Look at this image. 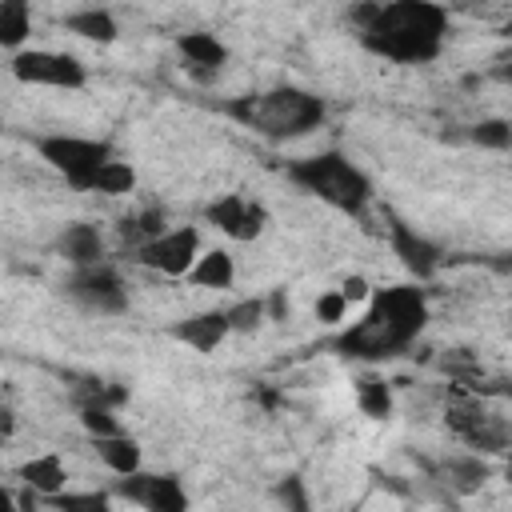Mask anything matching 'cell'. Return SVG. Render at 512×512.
Here are the masks:
<instances>
[{
	"instance_id": "obj_25",
	"label": "cell",
	"mask_w": 512,
	"mask_h": 512,
	"mask_svg": "<svg viewBox=\"0 0 512 512\" xmlns=\"http://www.w3.org/2000/svg\"><path fill=\"white\" fill-rule=\"evenodd\" d=\"M224 320H228V332H256L264 324V300H236L232 308H224Z\"/></svg>"
},
{
	"instance_id": "obj_13",
	"label": "cell",
	"mask_w": 512,
	"mask_h": 512,
	"mask_svg": "<svg viewBox=\"0 0 512 512\" xmlns=\"http://www.w3.org/2000/svg\"><path fill=\"white\" fill-rule=\"evenodd\" d=\"M20 480H24V488L40 492V500H48V496L68 488V468H64V460L56 452H40V456L20 464Z\"/></svg>"
},
{
	"instance_id": "obj_10",
	"label": "cell",
	"mask_w": 512,
	"mask_h": 512,
	"mask_svg": "<svg viewBox=\"0 0 512 512\" xmlns=\"http://www.w3.org/2000/svg\"><path fill=\"white\" fill-rule=\"evenodd\" d=\"M204 220H208L212 228H220L224 236H232V240H256L260 228H264V220H268V212H264L260 204H252V200L228 192V196H220V200H212V204L204 208Z\"/></svg>"
},
{
	"instance_id": "obj_12",
	"label": "cell",
	"mask_w": 512,
	"mask_h": 512,
	"mask_svg": "<svg viewBox=\"0 0 512 512\" xmlns=\"http://www.w3.org/2000/svg\"><path fill=\"white\" fill-rule=\"evenodd\" d=\"M56 248H60V256H64L72 268H84V264L104 260V236H100V228H96V224H84V220L68 224V228L60 232Z\"/></svg>"
},
{
	"instance_id": "obj_32",
	"label": "cell",
	"mask_w": 512,
	"mask_h": 512,
	"mask_svg": "<svg viewBox=\"0 0 512 512\" xmlns=\"http://www.w3.org/2000/svg\"><path fill=\"white\" fill-rule=\"evenodd\" d=\"M12 508H16V496H12V492L0 484V512H12Z\"/></svg>"
},
{
	"instance_id": "obj_17",
	"label": "cell",
	"mask_w": 512,
	"mask_h": 512,
	"mask_svg": "<svg viewBox=\"0 0 512 512\" xmlns=\"http://www.w3.org/2000/svg\"><path fill=\"white\" fill-rule=\"evenodd\" d=\"M176 52L184 64H204V68H224V60H228L224 40H216L212 32H180Z\"/></svg>"
},
{
	"instance_id": "obj_14",
	"label": "cell",
	"mask_w": 512,
	"mask_h": 512,
	"mask_svg": "<svg viewBox=\"0 0 512 512\" xmlns=\"http://www.w3.org/2000/svg\"><path fill=\"white\" fill-rule=\"evenodd\" d=\"M188 276V284H196V288H216V292H224V288H232V280H236V260H232V252H224V248H200V256L192 260V268L184 272Z\"/></svg>"
},
{
	"instance_id": "obj_4",
	"label": "cell",
	"mask_w": 512,
	"mask_h": 512,
	"mask_svg": "<svg viewBox=\"0 0 512 512\" xmlns=\"http://www.w3.org/2000/svg\"><path fill=\"white\" fill-rule=\"evenodd\" d=\"M288 180L300 184L304 192L320 196L324 204L340 208V212H360L372 196L368 176L344 152H320V156L296 160V164H288Z\"/></svg>"
},
{
	"instance_id": "obj_5",
	"label": "cell",
	"mask_w": 512,
	"mask_h": 512,
	"mask_svg": "<svg viewBox=\"0 0 512 512\" xmlns=\"http://www.w3.org/2000/svg\"><path fill=\"white\" fill-rule=\"evenodd\" d=\"M40 160L64 176V184H72L76 192H88L92 172L112 156L108 140H92V136H72V132H56V136H40L36 140Z\"/></svg>"
},
{
	"instance_id": "obj_15",
	"label": "cell",
	"mask_w": 512,
	"mask_h": 512,
	"mask_svg": "<svg viewBox=\"0 0 512 512\" xmlns=\"http://www.w3.org/2000/svg\"><path fill=\"white\" fill-rule=\"evenodd\" d=\"M392 244H396V252H400V260L416 272V276H432L436 268H440V248L436 244H428L424 236H416L408 224H392Z\"/></svg>"
},
{
	"instance_id": "obj_27",
	"label": "cell",
	"mask_w": 512,
	"mask_h": 512,
	"mask_svg": "<svg viewBox=\"0 0 512 512\" xmlns=\"http://www.w3.org/2000/svg\"><path fill=\"white\" fill-rule=\"evenodd\" d=\"M344 316H348V300L340 296V288L320 292V300H316V320H320V324H340Z\"/></svg>"
},
{
	"instance_id": "obj_22",
	"label": "cell",
	"mask_w": 512,
	"mask_h": 512,
	"mask_svg": "<svg viewBox=\"0 0 512 512\" xmlns=\"http://www.w3.org/2000/svg\"><path fill=\"white\" fill-rule=\"evenodd\" d=\"M444 472H448V480H452L460 492H476V488L492 476V464H488L484 456H456V460L444 464Z\"/></svg>"
},
{
	"instance_id": "obj_24",
	"label": "cell",
	"mask_w": 512,
	"mask_h": 512,
	"mask_svg": "<svg viewBox=\"0 0 512 512\" xmlns=\"http://www.w3.org/2000/svg\"><path fill=\"white\" fill-rule=\"evenodd\" d=\"M80 424H84V432H88L92 440H96V436L124 432V428H120V420H116V412H112V404H104V400L84 404V408H80Z\"/></svg>"
},
{
	"instance_id": "obj_23",
	"label": "cell",
	"mask_w": 512,
	"mask_h": 512,
	"mask_svg": "<svg viewBox=\"0 0 512 512\" xmlns=\"http://www.w3.org/2000/svg\"><path fill=\"white\" fill-rule=\"evenodd\" d=\"M468 140H472V144H480V148L504 152V148L512 144V124H508L504 116H488V120H480V124H472V128H468Z\"/></svg>"
},
{
	"instance_id": "obj_29",
	"label": "cell",
	"mask_w": 512,
	"mask_h": 512,
	"mask_svg": "<svg viewBox=\"0 0 512 512\" xmlns=\"http://www.w3.org/2000/svg\"><path fill=\"white\" fill-rule=\"evenodd\" d=\"M340 296H344L348 304H364V300L372 296V284H368L364 276H348V280L340 284Z\"/></svg>"
},
{
	"instance_id": "obj_8",
	"label": "cell",
	"mask_w": 512,
	"mask_h": 512,
	"mask_svg": "<svg viewBox=\"0 0 512 512\" xmlns=\"http://www.w3.org/2000/svg\"><path fill=\"white\" fill-rule=\"evenodd\" d=\"M196 256H200V228H192V224L164 228L160 236H152L136 248V260L160 276H184Z\"/></svg>"
},
{
	"instance_id": "obj_7",
	"label": "cell",
	"mask_w": 512,
	"mask_h": 512,
	"mask_svg": "<svg viewBox=\"0 0 512 512\" xmlns=\"http://www.w3.org/2000/svg\"><path fill=\"white\" fill-rule=\"evenodd\" d=\"M12 76L20 84H44V88H84L88 72L72 52L52 48H20L12 56Z\"/></svg>"
},
{
	"instance_id": "obj_11",
	"label": "cell",
	"mask_w": 512,
	"mask_h": 512,
	"mask_svg": "<svg viewBox=\"0 0 512 512\" xmlns=\"http://www.w3.org/2000/svg\"><path fill=\"white\" fill-rule=\"evenodd\" d=\"M172 336L180 344H188L192 352H216L228 336V320H224V312H196V316L180 320L172 328Z\"/></svg>"
},
{
	"instance_id": "obj_28",
	"label": "cell",
	"mask_w": 512,
	"mask_h": 512,
	"mask_svg": "<svg viewBox=\"0 0 512 512\" xmlns=\"http://www.w3.org/2000/svg\"><path fill=\"white\" fill-rule=\"evenodd\" d=\"M276 500H280V504H288V508H296V512H304V508H308V496L300 492V480H296V476L276 484Z\"/></svg>"
},
{
	"instance_id": "obj_6",
	"label": "cell",
	"mask_w": 512,
	"mask_h": 512,
	"mask_svg": "<svg viewBox=\"0 0 512 512\" xmlns=\"http://www.w3.org/2000/svg\"><path fill=\"white\" fill-rule=\"evenodd\" d=\"M64 292H68L80 308H88V312H96V316H116V312L128 308V288H124L120 272H116L112 264H104V260L84 264V268H72Z\"/></svg>"
},
{
	"instance_id": "obj_19",
	"label": "cell",
	"mask_w": 512,
	"mask_h": 512,
	"mask_svg": "<svg viewBox=\"0 0 512 512\" xmlns=\"http://www.w3.org/2000/svg\"><path fill=\"white\" fill-rule=\"evenodd\" d=\"M32 36V0H0V48L20 52Z\"/></svg>"
},
{
	"instance_id": "obj_3",
	"label": "cell",
	"mask_w": 512,
	"mask_h": 512,
	"mask_svg": "<svg viewBox=\"0 0 512 512\" xmlns=\"http://www.w3.org/2000/svg\"><path fill=\"white\" fill-rule=\"evenodd\" d=\"M228 112L268 140H292L324 124V100L304 88H272L260 96L232 100Z\"/></svg>"
},
{
	"instance_id": "obj_26",
	"label": "cell",
	"mask_w": 512,
	"mask_h": 512,
	"mask_svg": "<svg viewBox=\"0 0 512 512\" xmlns=\"http://www.w3.org/2000/svg\"><path fill=\"white\" fill-rule=\"evenodd\" d=\"M44 504H52V508H60V512H104L112 500H108V496H100V492H84V496L56 492V496H48Z\"/></svg>"
},
{
	"instance_id": "obj_18",
	"label": "cell",
	"mask_w": 512,
	"mask_h": 512,
	"mask_svg": "<svg viewBox=\"0 0 512 512\" xmlns=\"http://www.w3.org/2000/svg\"><path fill=\"white\" fill-rule=\"evenodd\" d=\"M96 456L104 460V468H112L116 476H128L140 468V444L128 432H112V436H96Z\"/></svg>"
},
{
	"instance_id": "obj_2",
	"label": "cell",
	"mask_w": 512,
	"mask_h": 512,
	"mask_svg": "<svg viewBox=\"0 0 512 512\" xmlns=\"http://www.w3.org/2000/svg\"><path fill=\"white\" fill-rule=\"evenodd\" d=\"M448 36V12L436 0H380V12L360 32L364 48L396 64H428Z\"/></svg>"
},
{
	"instance_id": "obj_21",
	"label": "cell",
	"mask_w": 512,
	"mask_h": 512,
	"mask_svg": "<svg viewBox=\"0 0 512 512\" xmlns=\"http://www.w3.org/2000/svg\"><path fill=\"white\" fill-rule=\"evenodd\" d=\"M356 404H360L364 416L388 420V416H392V384H388L384 376H376V372H364V376L356 380Z\"/></svg>"
},
{
	"instance_id": "obj_9",
	"label": "cell",
	"mask_w": 512,
	"mask_h": 512,
	"mask_svg": "<svg viewBox=\"0 0 512 512\" xmlns=\"http://www.w3.org/2000/svg\"><path fill=\"white\" fill-rule=\"evenodd\" d=\"M120 500H128V504H140V508H148V512H184L188 508V492H184V484L176 480V476H160V472H128L124 480H120V492H116Z\"/></svg>"
},
{
	"instance_id": "obj_16",
	"label": "cell",
	"mask_w": 512,
	"mask_h": 512,
	"mask_svg": "<svg viewBox=\"0 0 512 512\" xmlns=\"http://www.w3.org/2000/svg\"><path fill=\"white\" fill-rule=\"evenodd\" d=\"M64 32L80 36V40H92V44H112L116 40V16L104 12V8H80V12H68L64 16Z\"/></svg>"
},
{
	"instance_id": "obj_31",
	"label": "cell",
	"mask_w": 512,
	"mask_h": 512,
	"mask_svg": "<svg viewBox=\"0 0 512 512\" xmlns=\"http://www.w3.org/2000/svg\"><path fill=\"white\" fill-rule=\"evenodd\" d=\"M264 316H272V320H284V316H288V300H284V292H276V296L264 304Z\"/></svg>"
},
{
	"instance_id": "obj_1",
	"label": "cell",
	"mask_w": 512,
	"mask_h": 512,
	"mask_svg": "<svg viewBox=\"0 0 512 512\" xmlns=\"http://www.w3.org/2000/svg\"><path fill=\"white\" fill-rule=\"evenodd\" d=\"M364 304H368L364 316L336 340V348L344 356H356V360H388V356H400L420 336V328L428 324V300L412 284L380 288Z\"/></svg>"
},
{
	"instance_id": "obj_30",
	"label": "cell",
	"mask_w": 512,
	"mask_h": 512,
	"mask_svg": "<svg viewBox=\"0 0 512 512\" xmlns=\"http://www.w3.org/2000/svg\"><path fill=\"white\" fill-rule=\"evenodd\" d=\"M184 72L196 80V84H212L220 76V68H204V64H184Z\"/></svg>"
},
{
	"instance_id": "obj_33",
	"label": "cell",
	"mask_w": 512,
	"mask_h": 512,
	"mask_svg": "<svg viewBox=\"0 0 512 512\" xmlns=\"http://www.w3.org/2000/svg\"><path fill=\"white\" fill-rule=\"evenodd\" d=\"M0 416H4V412H0Z\"/></svg>"
},
{
	"instance_id": "obj_20",
	"label": "cell",
	"mask_w": 512,
	"mask_h": 512,
	"mask_svg": "<svg viewBox=\"0 0 512 512\" xmlns=\"http://www.w3.org/2000/svg\"><path fill=\"white\" fill-rule=\"evenodd\" d=\"M132 188H136V168L116 156H108L88 180V192H100V196H128Z\"/></svg>"
}]
</instances>
